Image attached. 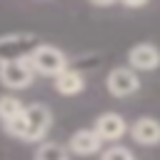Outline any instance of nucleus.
Masks as SVG:
<instances>
[{
	"label": "nucleus",
	"instance_id": "5",
	"mask_svg": "<svg viewBox=\"0 0 160 160\" xmlns=\"http://www.w3.org/2000/svg\"><path fill=\"white\" fill-rule=\"evenodd\" d=\"M105 85H108V92H110V95H115V98H128V95H132V92L140 88V78H138V72L130 70V68H115V70L108 72Z\"/></svg>",
	"mask_w": 160,
	"mask_h": 160
},
{
	"label": "nucleus",
	"instance_id": "1",
	"mask_svg": "<svg viewBox=\"0 0 160 160\" xmlns=\"http://www.w3.org/2000/svg\"><path fill=\"white\" fill-rule=\"evenodd\" d=\"M28 62H30V68H32L35 75L40 72V75H52V78L68 68L65 52L58 50L55 45H42V42L28 55Z\"/></svg>",
	"mask_w": 160,
	"mask_h": 160
},
{
	"label": "nucleus",
	"instance_id": "11",
	"mask_svg": "<svg viewBox=\"0 0 160 160\" xmlns=\"http://www.w3.org/2000/svg\"><path fill=\"white\" fill-rule=\"evenodd\" d=\"M22 110H25V105L15 95H0V122L2 125L15 120L18 115H22Z\"/></svg>",
	"mask_w": 160,
	"mask_h": 160
},
{
	"label": "nucleus",
	"instance_id": "13",
	"mask_svg": "<svg viewBox=\"0 0 160 160\" xmlns=\"http://www.w3.org/2000/svg\"><path fill=\"white\" fill-rule=\"evenodd\" d=\"M100 160H135V158H132V152H130L128 148H122V145H112V148H108V150L102 152Z\"/></svg>",
	"mask_w": 160,
	"mask_h": 160
},
{
	"label": "nucleus",
	"instance_id": "10",
	"mask_svg": "<svg viewBox=\"0 0 160 160\" xmlns=\"http://www.w3.org/2000/svg\"><path fill=\"white\" fill-rule=\"evenodd\" d=\"M52 85H55V90H58L60 95H78V92L85 90V78H82V72L65 68L62 72L55 75Z\"/></svg>",
	"mask_w": 160,
	"mask_h": 160
},
{
	"label": "nucleus",
	"instance_id": "8",
	"mask_svg": "<svg viewBox=\"0 0 160 160\" xmlns=\"http://www.w3.org/2000/svg\"><path fill=\"white\" fill-rule=\"evenodd\" d=\"M100 145H102V140L95 135L92 128L75 130V132L70 135V142H68L70 152H75V155H95V152L100 150Z\"/></svg>",
	"mask_w": 160,
	"mask_h": 160
},
{
	"label": "nucleus",
	"instance_id": "4",
	"mask_svg": "<svg viewBox=\"0 0 160 160\" xmlns=\"http://www.w3.org/2000/svg\"><path fill=\"white\" fill-rule=\"evenodd\" d=\"M38 45H40V40H38V35H32V32L5 35V38H0V62L28 58Z\"/></svg>",
	"mask_w": 160,
	"mask_h": 160
},
{
	"label": "nucleus",
	"instance_id": "2",
	"mask_svg": "<svg viewBox=\"0 0 160 160\" xmlns=\"http://www.w3.org/2000/svg\"><path fill=\"white\" fill-rule=\"evenodd\" d=\"M22 118H25V130H22V138H20L22 142H40L52 125V115H50L48 105H40V102L25 105Z\"/></svg>",
	"mask_w": 160,
	"mask_h": 160
},
{
	"label": "nucleus",
	"instance_id": "12",
	"mask_svg": "<svg viewBox=\"0 0 160 160\" xmlns=\"http://www.w3.org/2000/svg\"><path fill=\"white\" fill-rule=\"evenodd\" d=\"M35 160H70V158L68 148H62L60 142H40V148L35 150Z\"/></svg>",
	"mask_w": 160,
	"mask_h": 160
},
{
	"label": "nucleus",
	"instance_id": "7",
	"mask_svg": "<svg viewBox=\"0 0 160 160\" xmlns=\"http://www.w3.org/2000/svg\"><path fill=\"white\" fill-rule=\"evenodd\" d=\"M95 135L105 142V140H120L125 132H128V122L122 115L118 112H102L98 120H95Z\"/></svg>",
	"mask_w": 160,
	"mask_h": 160
},
{
	"label": "nucleus",
	"instance_id": "6",
	"mask_svg": "<svg viewBox=\"0 0 160 160\" xmlns=\"http://www.w3.org/2000/svg\"><path fill=\"white\" fill-rule=\"evenodd\" d=\"M128 62H130V70H155L160 65V50L150 42H140V45H132L128 50Z\"/></svg>",
	"mask_w": 160,
	"mask_h": 160
},
{
	"label": "nucleus",
	"instance_id": "9",
	"mask_svg": "<svg viewBox=\"0 0 160 160\" xmlns=\"http://www.w3.org/2000/svg\"><path fill=\"white\" fill-rule=\"evenodd\" d=\"M130 132H132L135 142H140V145L150 148V145L160 142V122L155 118H140V120H135L132 128H130Z\"/></svg>",
	"mask_w": 160,
	"mask_h": 160
},
{
	"label": "nucleus",
	"instance_id": "3",
	"mask_svg": "<svg viewBox=\"0 0 160 160\" xmlns=\"http://www.w3.org/2000/svg\"><path fill=\"white\" fill-rule=\"evenodd\" d=\"M32 78H35V72H32L28 58L0 62V82L8 90H25V88H30Z\"/></svg>",
	"mask_w": 160,
	"mask_h": 160
}]
</instances>
